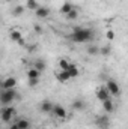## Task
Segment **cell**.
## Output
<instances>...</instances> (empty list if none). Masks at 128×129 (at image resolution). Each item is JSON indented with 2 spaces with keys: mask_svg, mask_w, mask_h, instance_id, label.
<instances>
[{
  "mask_svg": "<svg viewBox=\"0 0 128 129\" xmlns=\"http://www.w3.org/2000/svg\"><path fill=\"white\" fill-rule=\"evenodd\" d=\"M0 89H2V87H0ZM0 92H2V90H0Z\"/></svg>",
  "mask_w": 128,
  "mask_h": 129,
  "instance_id": "1f68e13d",
  "label": "cell"
},
{
  "mask_svg": "<svg viewBox=\"0 0 128 129\" xmlns=\"http://www.w3.org/2000/svg\"><path fill=\"white\" fill-rule=\"evenodd\" d=\"M51 110H53V104L50 101H44L41 104V111L42 113H51Z\"/></svg>",
  "mask_w": 128,
  "mask_h": 129,
  "instance_id": "5bb4252c",
  "label": "cell"
},
{
  "mask_svg": "<svg viewBox=\"0 0 128 129\" xmlns=\"http://www.w3.org/2000/svg\"><path fill=\"white\" fill-rule=\"evenodd\" d=\"M17 128L18 129H29L30 128V122L27 120V119H20V120H17Z\"/></svg>",
  "mask_w": 128,
  "mask_h": 129,
  "instance_id": "4fadbf2b",
  "label": "cell"
},
{
  "mask_svg": "<svg viewBox=\"0 0 128 129\" xmlns=\"http://www.w3.org/2000/svg\"><path fill=\"white\" fill-rule=\"evenodd\" d=\"M17 98H20L17 95V92H15V89H9V90H3V92H0V104L3 105V107H6V105H11Z\"/></svg>",
  "mask_w": 128,
  "mask_h": 129,
  "instance_id": "7a4b0ae2",
  "label": "cell"
},
{
  "mask_svg": "<svg viewBox=\"0 0 128 129\" xmlns=\"http://www.w3.org/2000/svg\"><path fill=\"white\" fill-rule=\"evenodd\" d=\"M32 68H35V69H38L39 72H42V71H45V62L44 60H36L35 63H33Z\"/></svg>",
  "mask_w": 128,
  "mask_h": 129,
  "instance_id": "7402d4cb",
  "label": "cell"
},
{
  "mask_svg": "<svg viewBox=\"0 0 128 129\" xmlns=\"http://www.w3.org/2000/svg\"><path fill=\"white\" fill-rule=\"evenodd\" d=\"M56 80H57V81H60V83H66V81H69V80H71V77H69L68 71H60V72H57V74H56Z\"/></svg>",
  "mask_w": 128,
  "mask_h": 129,
  "instance_id": "30bf717a",
  "label": "cell"
},
{
  "mask_svg": "<svg viewBox=\"0 0 128 129\" xmlns=\"http://www.w3.org/2000/svg\"><path fill=\"white\" fill-rule=\"evenodd\" d=\"M24 11H26V8H24V6L17 5V6L12 9V15H14V17H20V15H23V14H24Z\"/></svg>",
  "mask_w": 128,
  "mask_h": 129,
  "instance_id": "2e32d148",
  "label": "cell"
},
{
  "mask_svg": "<svg viewBox=\"0 0 128 129\" xmlns=\"http://www.w3.org/2000/svg\"><path fill=\"white\" fill-rule=\"evenodd\" d=\"M105 89H107V90H109V93H110V95H113V96H118V95L121 93L119 84H118L116 81H113V80H109V81H107Z\"/></svg>",
  "mask_w": 128,
  "mask_h": 129,
  "instance_id": "277c9868",
  "label": "cell"
},
{
  "mask_svg": "<svg viewBox=\"0 0 128 129\" xmlns=\"http://www.w3.org/2000/svg\"><path fill=\"white\" fill-rule=\"evenodd\" d=\"M5 2H8V3H11V2H14V0H5Z\"/></svg>",
  "mask_w": 128,
  "mask_h": 129,
  "instance_id": "4dcf8cb0",
  "label": "cell"
},
{
  "mask_svg": "<svg viewBox=\"0 0 128 129\" xmlns=\"http://www.w3.org/2000/svg\"><path fill=\"white\" fill-rule=\"evenodd\" d=\"M33 30H35V33H36V35H42V33H44V30H42V27H41L39 24H35Z\"/></svg>",
  "mask_w": 128,
  "mask_h": 129,
  "instance_id": "4316f807",
  "label": "cell"
},
{
  "mask_svg": "<svg viewBox=\"0 0 128 129\" xmlns=\"http://www.w3.org/2000/svg\"><path fill=\"white\" fill-rule=\"evenodd\" d=\"M35 15L38 18H48L50 17V9L45 8V6H39L36 11H35Z\"/></svg>",
  "mask_w": 128,
  "mask_h": 129,
  "instance_id": "9c48e42d",
  "label": "cell"
},
{
  "mask_svg": "<svg viewBox=\"0 0 128 129\" xmlns=\"http://www.w3.org/2000/svg\"><path fill=\"white\" fill-rule=\"evenodd\" d=\"M15 114H17V110H15L14 107H11V105L2 107V110H0V120H2L3 123H9Z\"/></svg>",
  "mask_w": 128,
  "mask_h": 129,
  "instance_id": "3957f363",
  "label": "cell"
},
{
  "mask_svg": "<svg viewBox=\"0 0 128 129\" xmlns=\"http://www.w3.org/2000/svg\"><path fill=\"white\" fill-rule=\"evenodd\" d=\"M39 6H41V5H39L36 0H27V2H26V8L30 9V11H36Z\"/></svg>",
  "mask_w": 128,
  "mask_h": 129,
  "instance_id": "ac0fdd59",
  "label": "cell"
},
{
  "mask_svg": "<svg viewBox=\"0 0 128 129\" xmlns=\"http://www.w3.org/2000/svg\"><path fill=\"white\" fill-rule=\"evenodd\" d=\"M27 77H29V80H32V78H39V77H41V72H39L38 69H35V68H30L29 72H27Z\"/></svg>",
  "mask_w": 128,
  "mask_h": 129,
  "instance_id": "ffe728a7",
  "label": "cell"
},
{
  "mask_svg": "<svg viewBox=\"0 0 128 129\" xmlns=\"http://www.w3.org/2000/svg\"><path fill=\"white\" fill-rule=\"evenodd\" d=\"M88 54L89 56H98L99 54V48L96 45H89L88 47Z\"/></svg>",
  "mask_w": 128,
  "mask_h": 129,
  "instance_id": "cb8c5ba5",
  "label": "cell"
},
{
  "mask_svg": "<svg viewBox=\"0 0 128 129\" xmlns=\"http://www.w3.org/2000/svg\"><path fill=\"white\" fill-rule=\"evenodd\" d=\"M110 51H112V48H110L109 45H105V47L99 48V54H102V56H109V54H110Z\"/></svg>",
  "mask_w": 128,
  "mask_h": 129,
  "instance_id": "d4e9b609",
  "label": "cell"
},
{
  "mask_svg": "<svg viewBox=\"0 0 128 129\" xmlns=\"http://www.w3.org/2000/svg\"><path fill=\"white\" fill-rule=\"evenodd\" d=\"M39 84V78H32V80H29V86L30 87H36Z\"/></svg>",
  "mask_w": 128,
  "mask_h": 129,
  "instance_id": "484cf974",
  "label": "cell"
},
{
  "mask_svg": "<svg viewBox=\"0 0 128 129\" xmlns=\"http://www.w3.org/2000/svg\"><path fill=\"white\" fill-rule=\"evenodd\" d=\"M101 104H102V108H104L105 113H112V111L115 110V105H113L112 99H105V101H102Z\"/></svg>",
  "mask_w": 128,
  "mask_h": 129,
  "instance_id": "8fae6325",
  "label": "cell"
},
{
  "mask_svg": "<svg viewBox=\"0 0 128 129\" xmlns=\"http://www.w3.org/2000/svg\"><path fill=\"white\" fill-rule=\"evenodd\" d=\"M69 66H71V62H68L66 59H60V60H59V68H60V71H68Z\"/></svg>",
  "mask_w": 128,
  "mask_h": 129,
  "instance_id": "603a6c76",
  "label": "cell"
},
{
  "mask_svg": "<svg viewBox=\"0 0 128 129\" xmlns=\"http://www.w3.org/2000/svg\"><path fill=\"white\" fill-rule=\"evenodd\" d=\"M17 44H18V45H21V47H26V45H27V44H26V39H24V38L18 39V41H17Z\"/></svg>",
  "mask_w": 128,
  "mask_h": 129,
  "instance_id": "f1b7e54d",
  "label": "cell"
},
{
  "mask_svg": "<svg viewBox=\"0 0 128 129\" xmlns=\"http://www.w3.org/2000/svg\"><path fill=\"white\" fill-rule=\"evenodd\" d=\"M68 74H69V77H71V78H75V77H78V75H80V71H78V68H77L74 63H71L69 69H68Z\"/></svg>",
  "mask_w": 128,
  "mask_h": 129,
  "instance_id": "9a60e30c",
  "label": "cell"
},
{
  "mask_svg": "<svg viewBox=\"0 0 128 129\" xmlns=\"http://www.w3.org/2000/svg\"><path fill=\"white\" fill-rule=\"evenodd\" d=\"M15 86H17V80L14 78V77H6L5 80H3V83H2V89L3 90H9V89H15Z\"/></svg>",
  "mask_w": 128,
  "mask_h": 129,
  "instance_id": "8992f818",
  "label": "cell"
},
{
  "mask_svg": "<svg viewBox=\"0 0 128 129\" xmlns=\"http://www.w3.org/2000/svg\"><path fill=\"white\" fill-rule=\"evenodd\" d=\"M21 38H23V35H21L20 30H15V29H14V30H11V32H9V39H11L12 42H15V44H17V41H18V39H21Z\"/></svg>",
  "mask_w": 128,
  "mask_h": 129,
  "instance_id": "7c38bea8",
  "label": "cell"
},
{
  "mask_svg": "<svg viewBox=\"0 0 128 129\" xmlns=\"http://www.w3.org/2000/svg\"><path fill=\"white\" fill-rule=\"evenodd\" d=\"M51 113H53L56 117H59V119H66V116H68L66 110H65L62 105H53V110H51Z\"/></svg>",
  "mask_w": 128,
  "mask_h": 129,
  "instance_id": "52a82bcc",
  "label": "cell"
},
{
  "mask_svg": "<svg viewBox=\"0 0 128 129\" xmlns=\"http://www.w3.org/2000/svg\"><path fill=\"white\" fill-rule=\"evenodd\" d=\"M72 108L77 110V111H80V110L84 108V102L81 99H75V101H72Z\"/></svg>",
  "mask_w": 128,
  "mask_h": 129,
  "instance_id": "d6986e66",
  "label": "cell"
},
{
  "mask_svg": "<svg viewBox=\"0 0 128 129\" xmlns=\"http://www.w3.org/2000/svg\"><path fill=\"white\" fill-rule=\"evenodd\" d=\"M95 125L98 126V129H109V126H110L109 116H107V114H102V116H99V117L95 120Z\"/></svg>",
  "mask_w": 128,
  "mask_h": 129,
  "instance_id": "5b68a950",
  "label": "cell"
},
{
  "mask_svg": "<svg viewBox=\"0 0 128 129\" xmlns=\"http://www.w3.org/2000/svg\"><path fill=\"white\" fill-rule=\"evenodd\" d=\"M110 96H112V95L109 93V90L105 89V86H104V87H98V89H96V98H98L101 102H102V101H105V99H110Z\"/></svg>",
  "mask_w": 128,
  "mask_h": 129,
  "instance_id": "ba28073f",
  "label": "cell"
},
{
  "mask_svg": "<svg viewBox=\"0 0 128 129\" xmlns=\"http://www.w3.org/2000/svg\"><path fill=\"white\" fill-rule=\"evenodd\" d=\"M105 36H107V39H109V41H112V39H115V32H113V30H107Z\"/></svg>",
  "mask_w": 128,
  "mask_h": 129,
  "instance_id": "83f0119b",
  "label": "cell"
},
{
  "mask_svg": "<svg viewBox=\"0 0 128 129\" xmlns=\"http://www.w3.org/2000/svg\"><path fill=\"white\" fill-rule=\"evenodd\" d=\"M95 35L92 29H84V27H74L72 35H69V39L75 44H84V42H91L94 41Z\"/></svg>",
  "mask_w": 128,
  "mask_h": 129,
  "instance_id": "6da1fadb",
  "label": "cell"
},
{
  "mask_svg": "<svg viewBox=\"0 0 128 129\" xmlns=\"http://www.w3.org/2000/svg\"><path fill=\"white\" fill-rule=\"evenodd\" d=\"M72 8H74V5H72V3H68V2H66V3H63V5L60 6V14L66 15V14H68V12H69V11H71Z\"/></svg>",
  "mask_w": 128,
  "mask_h": 129,
  "instance_id": "44dd1931",
  "label": "cell"
},
{
  "mask_svg": "<svg viewBox=\"0 0 128 129\" xmlns=\"http://www.w3.org/2000/svg\"><path fill=\"white\" fill-rule=\"evenodd\" d=\"M9 129H18V128H17V125H12V126H11Z\"/></svg>",
  "mask_w": 128,
  "mask_h": 129,
  "instance_id": "f546056e",
  "label": "cell"
},
{
  "mask_svg": "<svg viewBox=\"0 0 128 129\" xmlns=\"http://www.w3.org/2000/svg\"><path fill=\"white\" fill-rule=\"evenodd\" d=\"M66 18L69 20V21H74V20H77L78 18V11L75 9V8H72L68 14H66Z\"/></svg>",
  "mask_w": 128,
  "mask_h": 129,
  "instance_id": "e0dca14e",
  "label": "cell"
}]
</instances>
